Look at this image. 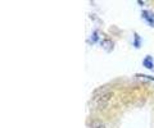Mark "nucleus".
<instances>
[{"mask_svg": "<svg viewBox=\"0 0 154 128\" xmlns=\"http://www.w3.org/2000/svg\"><path fill=\"white\" fill-rule=\"evenodd\" d=\"M144 65H145L146 68H149V69L153 68V58L152 56H146V58L144 59Z\"/></svg>", "mask_w": 154, "mask_h": 128, "instance_id": "obj_4", "label": "nucleus"}, {"mask_svg": "<svg viewBox=\"0 0 154 128\" xmlns=\"http://www.w3.org/2000/svg\"><path fill=\"white\" fill-rule=\"evenodd\" d=\"M102 46H103L107 51H110V50L113 49V46H114V45H113V41H112V40H109V39H104V40L102 41Z\"/></svg>", "mask_w": 154, "mask_h": 128, "instance_id": "obj_2", "label": "nucleus"}, {"mask_svg": "<svg viewBox=\"0 0 154 128\" xmlns=\"http://www.w3.org/2000/svg\"><path fill=\"white\" fill-rule=\"evenodd\" d=\"M91 128H105V126L102 121H94L91 123Z\"/></svg>", "mask_w": 154, "mask_h": 128, "instance_id": "obj_5", "label": "nucleus"}, {"mask_svg": "<svg viewBox=\"0 0 154 128\" xmlns=\"http://www.w3.org/2000/svg\"><path fill=\"white\" fill-rule=\"evenodd\" d=\"M143 17L145 18V19H146V22H148V23L150 22L152 25L154 26V16H153V14H152L150 12H148V10H144V12H143Z\"/></svg>", "mask_w": 154, "mask_h": 128, "instance_id": "obj_3", "label": "nucleus"}, {"mask_svg": "<svg viewBox=\"0 0 154 128\" xmlns=\"http://www.w3.org/2000/svg\"><path fill=\"white\" fill-rule=\"evenodd\" d=\"M110 97H112V91H110L107 86H103V87H100L95 91L94 103L98 108H103L108 104Z\"/></svg>", "mask_w": 154, "mask_h": 128, "instance_id": "obj_1", "label": "nucleus"}]
</instances>
